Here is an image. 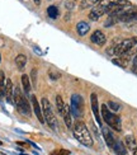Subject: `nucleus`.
Returning <instances> with one entry per match:
<instances>
[{"mask_svg": "<svg viewBox=\"0 0 137 155\" xmlns=\"http://www.w3.org/2000/svg\"><path fill=\"white\" fill-rule=\"evenodd\" d=\"M52 155H70V151L65 150V149H60L57 151H55V154H52Z\"/></svg>", "mask_w": 137, "mask_h": 155, "instance_id": "obj_30", "label": "nucleus"}, {"mask_svg": "<svg viewBox=\"0 0 137 155\" xmlns=\"http://www.w3.org/2000/svg\"><path fill=\"white\" fill-rule=\"evenodd\" d=\"M104 14H107V9H105V8H102L99 5H97L93 10H90V13H89V19L98 20L102 15H104Z\"/></svg>", "mask_w": 137, "mask_h": 155, "instance_id": "obj_12", "label": "nucleus"}, {"mask_svg": "<svg viewBox=\"0 0 137 155\" xmlns=\"http://www.w3.org/2000/svg\"><path fill=\"white\" fill-rule=\"evenodd\" d=\"M13 101L15 102V107L17 109H18L20 113L24 114V116H31L32 111H31V104H29V102L27 101V98H25L22 92H20V89L17 87L14 89V96H13Z\"/></svg>", "mask_w": 137, "mask_h": 155, "instance_id": "obj_4", "label": "nucleus"}, {"mask_svg": "<svg viewBox=\"0 0 137 155\" xmlns=\"http://www.w3.org/2000/svg\"><path fill=\"white\" fill-rule=\"evenodd\" d=\"M5 74H4V71H0V89H1V92L4 93V89H5Z\"/></svg>", "mask_w": 137, "mask_h": 155, "instance_id": "obj_25", "label": "nucleus"}, {"mask_svg": "<svg viewBox=\"0 0 137 155\" xmlns=\"http://www.w3.org/2000/svg\"><path fill=\"white\" fill-rule=\"evenodd\" d=\"M113 150L117 155H127L126 145H125V143H122V141H115V144L113 146Z\"/></svg>", "mask_w": 137, "mask_h": 155, "instance_id": "obj_16", "label": "nucleus"}, {"mask_svg": "<svg viewBox=\"0 0 137 155\" xmlns=\"http://www.w3.org/2000/svg\"><path fill=\"white\" fill-rule=\"evenodd\" d=\"M89 31H90V25H89L88 22H84V20H81V22H79L78 24H76V32H78L79 36H85Z\"/></svg>", "mask_w": 137, "mask_h": 155, "instance_id": "obj_14", "label": "nucleus"}, {"mask_svg": "<svg viewBox=\"0 0 137 155\" xmlns=\"http://www.w3.org/2000/svg\"><path fill=\"white\" fill-rule=\"evenodd\" d=\"M0 145H3V143H1V141H0Z\"/></svg>", "mask_w": 137, "mask_h": 155, "instance_id": "obj_37", "label": "nucleus"}, {"mask_svg": "<svg viewBox=\"0 0 137 155\" xmlns=\"http://www.w3.org/2000/svg\"><path fill=\"white\" fill-rule=\"evenodd\" d=\"M71 113L75 116V117H83L84 114V99L80 94H72L71 96Z\"/></svg>", "mask_w": 137, "mask_h": 155, "instance_id": "obj_6", "label": "nucleus"}, {"mask_svg": "<svg viewBox=\"0 0 137 155\" xmlns=\"http://www.w3.org/2000/svg\"><path fill=\"white\" fill-rule=\"evenodd\" d=\"M33 1H34V4H36V5H40L42 0H33Z\"/></svg>", "mask_w": 137, "mask_h": 155, "instance_id": "obj_32", "label": "nucleus"}, {"mask_svg": "<svg viewBox=\"0 0 137 155\" xmlns=\"http://www.w3.org/2000/svg\"><path fill=\"white\" fill-rule=\"evenodd\" d=\"M90 101H92V109H93V114L95 117L97 122L99 126H102V118H100V114H99V108H98V97L95 93H92L90 96Z\"/></svg>", "mask_w": 137, "mask_h": 155, "instance_id": "obj_10", "label": "nucleus"}, {"mask_svg": "<svg viewBox=\"0 0 137 155\" xmlns=\"http://www.w3.org/2000/svg\"><path fill=\"white\" fill-rule=\"evenodd\" d=\"M102 132H103V136H104V140H105V143H107V145H108V148H110V149H113V146H114V144H115V140L114 139V136H113V133L110 132L108 128H102Z\"/></svg>", "mask_w": 137, "mask_h": 155, "instance_id": "obj_13", "label": "nucleus"}, {"mask_svg": "<svg viewBox=\"0 0 137 155\" xmlns=\"http://www.w3.org/2000/svg\"><path fill=\"white\" fill-rule=\"evenodd\" d=\"M4 96L6 98L8 103H13V96H14V88H13V83L10 79H6L5 81V89H4Z\"/></svg>", "mask_w": 137, "mask_h": 155, "instance_id": "obj_11", "label": "nucleus"}, {"mask_svg": "<svg viewBox=\"0 0 137 155\" xmlns=\"http://www.w3.org/2000/svg\"><path fill=\"white\" fill-rule=\"evenodd\" d=\"M115 18L118 19V22H133V20H137V8H128Z\"/></svg>", "mask_w": 137, "mask_h": 155, "instance_id": "obj_7", "label": "nucleus"}, {"mask_svg": "<svg viewBox=\"0 0 137 155\" xmlns=\"http://www.w3.org/2000/svg\"><path fill=\"white\" fill-rule=\"evenodd\" d=\"M75 7V3L72 1V0H67V1H65V8L67 10H72Z\"/></svg>", "mask_w": 137, "mask_h": 155, "instance_id": "obj_28", "label": "nucleus"}, {"mask_svg": "<svg viewBox=\"0 0 137 155\" xmlns=\"http://www.w3.org/2000/svg\"><path fill=\"white\" fill-rule=\"evenodd\" d=\"M3 96H4V93L1 92V89H0V102H1V98H3Z\"/></svg>", "mask_w": 137, "mask_h": 155, "instance_id": "obj_33", "label": "nucleus"}, {"mask_svg": "<svg viewBox=\"0 0 137 155\" xmlns=\"http://www.w3.org/2000/svg\"><path fill=\"white\" fill-rule=\"evenodd\" d=\"M74 136L75 139L79 141L81 145L84 146H88V148H90L93 146V139H92V135L90 132H89L87 125H85L83 121H76L74 123Z\"/></svg>", "mask_w": 137, "mask_h": 155, "instance_id": "obj_1", "label": "nucleus"}, {"mask_svg": "<svg viewBox=\"0 0 137 155\" xmlns=\"http://www.w3.org/2000/svg\"><path fill=\"white\" fill-rule=\"evenodd\" d=\"M56 107H57V112L60 116H62L63 113V109H65V104H63V101H62V97L61 96H56Z\"/></svg>", "mask_w": 137, "mask_h": 155, "instance_id": "obj_23", "label": "nucleus"}, {"mask_svg": "<svg viewBox=\"0 0 137 155\" xmlns=\"http://www.w3.org/2000/svg\"><path fill=\"white\" fill-rule=\"evenodd\" d=\"M132 71L136 72V74H137V55L135 56L133 61H132Z\"/></svg>", "mask_w": 137, "mask_h": 155, "instance_id": "obj_31", "label": "nucleus"}, {"mask_svg": "<svg viewBox=\"0 0 137 155\" xmlns=\"http://www.w3.org/2000/svg\"><path fill=\"white\" fill-rule=\"evenodd\" d=\"M0 155H5V153H3V151H0Z\"/></svg>", "mask_w": 137, "mask_h": 155, "instance_id": "obj_35", "label": "nucleus"}, {"mask_svg": "<svg viewBox=\"0 0 137 155\" xmlns=\"http://www.w3.org/2000/svg\"><path fill=\"white\" fill-rule=\"evenodd\" d=\"M41 104H42V112H43L45 122L48 125L53 131H57L58 130L57 120H56V116H55V113H53V109H52V106H51L50 101L47 99V98H42Z\"/></svg>", "mask_w": 137, "mask_h": 155, "instance_id": "obj_3", "label": "nucleus"}, {"mask_svg": "<svg viewBox=\"0 0 137 155\" xmlns=\"http://www.w3.org/2000/svg\"><path fill=\"white\" fill-rule=\"evenodd\" d=\"M108 106H109V108L112 109L113 112L119 111V104H118V103H115V102H113V101H109L108 102Z\"/></svg>", "mask_w": 137, "mask_h": 155, "instance_id": "obj_27", "label": "nucleus"}, {"mask_svg": "<svg viewBox=\"0 0 137 155\" xmlns=\"http://www.w3.org/2000/svg\"><path fill=\"white\" fill-rule=\"evenodd\" d=\"M125 145H126L127 149H130V150H132V151H133V149L137 146L135 136H133V135H127V136L125 137Z\"/></svg>", "mask_w": 137, "mask_h": 155, "instance_id": "obj_17", "label": "nucleus"}, {"mask_svg": "<svg viewBox=\"0 0 137 155\" xmlns=\"http://www.w3.org/2000/svg\"><path fill=\"white\" fill-rule=\"evenodd\" d=\"M31 102H32L33 111H34V113H36V116H37L38 121H40L42 125H45L46 122H45V117H43V112H42V108H41L40 103H38V101H37L36 96H32L31 97Z\"/></svg>", "mask_w": 137, "mask_h": 155, "instance_id": "obj_8", "label": "nucleus"}, {"mask_svg": "<svg viewBox=\"0 0 137 155\" xmlns=\"http://www.w3.org/2000/svg\"><path fill=\"white\" fill-rule=\"evenodd\" d=\"M112 62L114 64V65H117V66L122 67V69H126L128 66V59L125 57V56H119V57H117V59H113Z\"/></svg>", "mask_w": 137, "mask_h": 155, "instance_id": "obj_18", "label": "nucleus"}, {"mask_svg": "<svg viewBox=\"0 0 137 155\" xmlns=\"http://www.w3.org/2000/svg\"><path fill=\"white\" fill-rule=\"evenodd\" d=\"M100 0H81L80 3V8L81 9H88V8H92L94 5H97Z\"/></svg>", "mask_w": 137, "mask_h": 155, "instance_id": "obj_21", "label": "nucleus"}, {"mask_svg": "<svg viewBox=\"0 0 137 155\" xmlns=\"http://www.w3.org/2000/svg\"><path fill=\"white\" fill-rule=\"evenodd\" d=\"M31 79H32L33 87L36 88V85H37V69H32V71H31Z\"/></svg>", "mask_w": 137, "mask_h": 155, "instance_id": "obj_26", "label": "nucleus"}, {"mask_svg": "<svg viewBox=\"0 0 137 155\" xmlns=\"http://www.w3.org/2000/svg\"><path fill=\"white\" fill-rule=\"evenodd\" d=\"M102 117L104 120V122L108 125L110 128H113L114 131L117 132H121L122 131V122H121V118L118 117L115 113L110 112L108 109V106L107 104H103L102 106Z\"/></svg>", "mask_w": 137, "mask_h": 155, "instance_id": "obj_2", "label": "nucleus"}, {"mask_svg": "<svg viewBox=\"0 0 137 155\" xmlns=\"http://www.w3.org/2000/svg\"><path fill=\"white\" fill-rule=\"evenodd\" d=\"M25 64H27V56L25 55H18L15 57V65L18 66V69H22L25 66Z\"/></svg>", "mask_w": 137, "mask_h": 155, "instance_id": "obj_20", "label": "nucleus"}, {"mask_svg": "<svg viewBox=\"0 0 137 155\" xmlns=\"http://www.w3.org/2000/svg\"><path fill=\"white\" fill-rule=\"evenodd\" d=\"M0 61H1V55H0Z\"/></svg>", "mask_w": 137, "mask_h": 155, "instance_id": "obj_36", "label": "nucleus"}, {"mask_svg": "<svg viewBox=\"0 0 137 155\" xmlns=\"http://www.w3.org/2000/svg\"><path fill=\"white\" fill-rule=\"evenodd\" d=\"M137 45V37H131L127 40H123L121 43H118L114 49V54L117 56H125Z\"/></svg>", "mask_w": 137, "mask_h": 155, "instance_id": "obj_5", "label": "nucleus"}, {"mask_svg": "<svg viewBox=\"0 0 137 155\" xmlns=\"http://www.w3.org/2000/svg\"><path fill=\"white\" fill-rule=\"evenodd\" d=\"M133 155H137V146H136V148L133 149Z\"/></svg>", "mask_w": 137, "mask_h": 155, "instance_id": "obj_34", "label": "nucleus"}, {"mask_svg": "<svg viewBox=\"0 0 137 155\" xmlns=\"http://www.w3.org/2000/svg\"><path fill=\"white\" fill-rule=\"evenodd\" d=\"M90 41H92V43L97 45V46H103L107 42V38H105V34L98 29V31L93 32V34L90 36Z\"/></svg>", "mask_w": 137, "mask_h": 155, "instance_id": "obj_9", "label": "nucleus"}, {"mask_svg": "<svg viewBox=\"0 0 137 155\" xmlns=\"http://www.w3.org/2000/svg\"><path fill=\"white\" fill-rule=\"evenodd\" d=\"M20 155H25V154H20Z\"/></svg>", "mask_w": 137, "mask_h": 155, "instance_id": "obj_38", "label": "nucleus"}, {"mask_svg": "<svg viewBox=\"0 0 137 155\" xmlns=\"http://www.w3.org/2000/svg\"><path fill=\"white\" fill-rule=\"evenodd\" d=\"M117 1H118V0H100L97 5H99L102 8H105V9H107V8H109L110 5H113V4L117 3Z\"/></svg>", "mask_w": 137, "mask_h": 155, "instance_id": "obj_24", "label": "nucleus"}, {"mask_svg": "<svg viewBox=\"0 0 137 155\" xmlns=\"http://www.w3.org/2000/svg\"><path fill=\"white\" fill-rule=\"evenodd\" d=\"M62 117L65 120V125L71 128L72 127V120H71V108L68 106H65V109H63V113H62Z\"/></svg>", "mask_w": 137, "mask_h": 155, "instance_id": "obj_15", "label": "nucleus"}, {"mask_svg": "<svg viewBox=\"0 0 137 155\" xmlns=\"http://www.w3.org/2000/svg\"><path fill=\"white\" fill-rule=\"evenodd\" d=\"M47 15H48L51 19H56L57 17H58V9H57V7L51 5V7L47 8Z\"/></svg>", "mask_w": 137, "mask_h": 155, "instance_id": "obj_22", "label": "nucleus"}, {"mask_svg": "<svg viewBox=\"0 0 137 155\" xmlns=\"http://www.w3.org/2000/svg\"><path fill=\"white\" fill-rule=\"evenodd\" d=\"M50 78H51L52 80H57L58 78H61V74H60L58 71H51V72H50Z\"/></svg>", "mask_w": 137, "mask_h": 155, "instance_id": "obj_29", "label": "nucleus"}, {"mask_svg": "<svg viewBox=\"0 0 137 155\" xmlns=\"http://www.w3.org/2000/svg\"><path fill=\"white\" fill-rule=\"evenodd\" d=\"M22 84H23V89H24V92L25 93H29L31 92V79H29V76L27 74H23L22 75Z\"/></svg>", "mask_w": 137, "mask_h": 155, "instance_id": "obj_19", "label": "nucleus"}]
</instances>
